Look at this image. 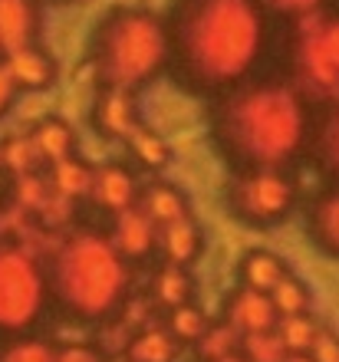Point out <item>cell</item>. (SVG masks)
Listing matches in <instances>:
<instances>
[{
	"label": "cell",
	"instance_id": "cell-1",
	"mask_svg": "<svg viewBox=\"0 0 339 362\" xmlns=\"http://www.w3.org/2000/svg\"><path fill=\"white\" fill-rule=\"evenodd\" d=\"M171 57L201 89L247 83L264 53L267 17L260 0H185L171 23Z\"/></svg>",
	"mask_w": 339,
	"mask_h": 362
},
{
	"label": "cell",
	"instance_id": "cell-2",
	"mask_svg": "<svg viewBox=\"0 0 339 362\" xmlns=\"http://www.w3.org/2000/svg\"><path fill=\"white\" fill-rule=\"evenodd\" d=\"M214 135L241 172L283 168L306 142V105L287 83L247 79L227 89L214 115Z\"/></svg>",
	"mask_w": 339,
	"mask_h": 362
},
{
	"label": "cell",
	"instance_id": "cell-3",
	"mask_svg": "<svg viewBox=\"0 0 339 362\" xmlns=\"http://www.w3.org/2000/svg\"><path fill=\"white\" fill-rule=\"evenodd\" d=\"M171 59V30L149 10H115L93 43V66L105 89L135 93Z\"/></svg>",
	"mask_w": 339,
	"mask_h": 362
},
{
	"label": "cell",
	"instance_id": "cell-4",
	"mask_svg": "<svg viewBox=\"0 0 339 362\" xmlns=\"http://www.w3.org/2000/svg\"><path fill=\"white\" fill-rule=\"evenodd\" d=\"M303 27L297 33V76L313 89L333 93L339 89V17H300Z\"/></svg>",
	"mask_w": 339,
	"mask_h": 362
},
{
	"label": "cell",
	"instance_id": "cell-5",
	"mask_svg": "<svg viewBox=\"0 0 339 362\" xmlns=\"http://www.w3.org/2000/svg\"><path fill=\"white\" fill-rule=\"evenodd\" d=\"M231 204L244 221L270 224L293 208V181L283 168H247L231 188Z\"/></svg>",
	"mask_w": 339,
	"mask_h": 362
},
{
	"label": "cell",
	"instance_id": "cell-6",
	"mask_svg": "<svg viewBox=\"0 0 339 362\" xmlns=\"http://www.w3.org/2000/svg\"><path fill=\"white\" fill-rule=\"evenodd\" d=\"M221 316L241 333H260V329H273L280 323V313H277L270 293L254 290V286H237L234 293L227 296Z\"/></svg>",
	"mask_w": 339,
	"mask_h": 362
},
{
	"label": "cell",
	"instance_id": "cell-7",
	"mask_svg": "<svg viewBox=\"0 0 339 362\" xmlns=\"http://www.w3.org/2000/svg\"><path fill=\"white\" fill-rule=\"evenodd\" d=\"M113 244L122 250L125 260H142L149 257L151 250H159V224L139 208H125L122 214H115L113 218Z\"/></svg>",
	"mask_w": 339,
	"mask_h": 362
},
{
	"label": "cell",
	"instance_id": "cell-8",
	"mask_svg": "<svg viewBox=\"0 0 339 362\" xmlns=\"http://www.w3.org/2000/svg\"><path fill=\"white\" fill-rule=\"evenodd\" d=\"M139 185H135L132 172L125 165H105V168H96L93 175V188H89V198L99 204L103 211H109V218L122 214L125 208L139 204Z\"/></svg>",
	"mask_w": 339,
	"mask_h": 362
},
{
	"label": "cell",
	"instance_id": "cell-9",
	"mask_svg": "<svg viewBox=\"0 0 339 362\" xmlns=\"http://www.w3.org/2000/svg\"><path fill=\"white\" fill-rule=\"evenodd\" d=\"M37 0H0V57L33 43Z\"/></svg>",
	"mask_w": 339,
	"mask_h": 362
},
{
	"label": "cell",
	"instance_id": "cell-10",
	"mask_svg": "<svg viewBox=\"0 0 339 362\" xmlns=\"http://www.w3.org/2000/svg\"><path fill=\"white\" fill-rule=\"evenodd\" d=\"M10 76L20 89H47L53 79H57V63L50 59V53H43L40 47L27 43V47L13 49L4 57Z\"/></svg>",
	"mask_w": 339,
	"mask_h": 362
},
{
	"label": "cell",
	"instance_id": "cell-11",
	"mask_svg": "<svg viewBox=\"0 0 339 362\" xmlns=\"http://www.w3.org/2000/svg\"><path fill=\"white\" fill-rule=\"evenodd\" d=\"M151 300L171 313V310H178V306L191 303V293H195V280H191L188 267L185 264H161L155 274H151V286H149Z\"/></svg>",
	"mask_w": 339,
	"mask_h": 362
},
{
	"label": "cell",
	"instance_id": "cell-12",
	"mask_svg": "<svg viewBox=\"0 0 339 362\" xmlns=\"http://www.w3.org/2000/svg\"><path fill=\"white\" fill-rule=\"evenodd\" d=\"M96 125L105 135L129 139L139 129V112H135L132 93H125V89H105L103 99L96 103Z\"/></svg>",
	"mask_w": 339,
	"mask_h": 362
},
{
	"label": "cell",
	"instance_id": "cell-13",
	"mask_svg": "<svg viewBox=\"0 0 339 362\" xmlns=\"http://www.w3.org/2000/svg\"><path fill=\"white\" fill-rule=\"evenodd\" d=\"M159 254L168 264H185L188 267L191 260L201 254V230L191 218L171 221L165 228H159Z\"/></svg>",
	"mask_w": 339,
	"mask_h": 362
},
{
	"label": "cell",
	"instance_id": "cell-14",
	"mask_svg": "<svg viewBox=\"0 0 339 362\" xmlns=\"http://www.w3.org/2000/svg\"><path fill=\"white\" fill-rule=\"evenodd\" d=\"M139 208L145 211L159 228L171 224V221L188 218V201H185V194H181L178 188H171V185H161V181H155V185H149V188L142 191Z\"/></svg>",
	"mask_w": 339,
	"mask_h": 362
},
{
	"label": "cell",
	"instance_id": "cell-15",
	"mask_svg": "<svg viewBox=\"0 0 339 362\" xmlns=\"http://www.w3.org/2000/svg\"><path fill=\"white\" fill-rule=\"evenodd\" d=\"M93 168L89 165H83L79 158H63V162H53L50 165V188H53V194L63 201H76L83 198V194H89V188H93Z\"/></svg>",
	"mask_w": 339,
	"mask_h": 362
},
{
	"label": "cell",
	"instance_id": "cell-16",
	"mask_svg": "<svg viewBox=\"0 0 339 362\" xmlns=\"http://www.w3.org/2000/svg\"><path fill=\"white\" fill-rule=\"evenodd\" d=\"M30 139H33L40 158H43L47 165L63 162V158L73 155V132H69V125L59 122V119H47L43 125H37Z\"/></svg>",
	"mask_w": 339,
	"mask_h": 362
},
{
	"label": "cell",
	"instance_id": "cell-17",
	"mask_svg": "<svg viewBox=\"0 0 339 362\" xmlns=\"http://www.w3.org/2000/svg\"><path fill=\"white\" fill-rule=\"evenodd\" d=\"M313 238L320 240V247L330 254H339V188L326 191L316 204H313Z\"/></svg>",
	"mask_w": 339,
	"mask_h": 362
},
{
	"label": "cell",
	"instance_id": "cell-18",
	"mask_svg": "<svg viewBox=\"0 0 339 362\" xmlns=\"http://www.w3.org/2000/svg\"><path fill=\"white\" fill-rule=\"evenodd\" d=\"M241 276H244V286H254V290L270 293L273 286L287 276V267H283L280 257H273L267 250H254V254H247L244 264H241Z\"/></svg>",
	"mask_w": 339,
	"mask_h": 362
},
{
	"label": "cell",
	"instance_id": "cell-19",
	"mask_svg": "<svg viewBox=\"0 0 339 362\" xmlns=\"http://www.w3.org/2000/svg\"><path fill=\"white\" fill-rule=\"evenodd\" d=\"M270 300L277 306V313L280 316H293V313H306V306H310V296L303 290V284L297 276H283L280 284L270 290Z\"/></svg>",
	"mask_w": 339,
	"mask_h": 362
},
{
	"label": "cell",
	"instance_id": "cell-20",
	"mask_svg": "<svg viewBox=\"0 0 339 362\" xmlns=\"http://www.w3.org/2000/svg\"><path fill=\"white\" fill-rule=\"evenodd\" d=\"M129 145H132L135 158H139L142 165H149V168H159V165L168 162V145L161 142V135H155L151 129H135L132 135H129Z\"/></svg>",
	"mask_w": 339,
	"mask_h": 362
},
{
	"label": "cell",
	"instance_id": "cell-21",
	"mask_svg": "<svg viewBox=\"0 0 339 362\" xmlns=\"http://www.w3.org/2000/svg\"><path fill=\"white\" fill-rule=\"evenodd\" d=\"M0 155H4V168H10L13 175H27L33 172L37 162H43L30 135L27 139H10L7 145H0Z\"/></svg>",
	"mask_w": 339,
	"mask_h": 362
},
{
	"label": "cell",
	"instance_id": "cell-22",
	"mask_svg": "<svg viewBox=\"0 0 339 362\" xmlns=\"http://www.w3.org/2000/svg\"><path fill=\"white\" fill-rule=\"evenodd\" d=\"M320 148H323V158H326V165H330L333 172L339 175V105L330 112L326 125H323V132H320Z\"/></svg>",
	"mask_w": 339,
	"mask_h": 362
},
{
	"label": "cell",
	"instance_id": "cell-23",
	"mask_svg": "<svg viewBox=\"0 0 339 362\" xmlns=\"http://www.w3.org/2000/svg\"><path fill=\"white\" fill-rule=\"evenodd\" d=\"M310 356L316 362H339V339L330 333V329H320L316 339L310 346Z\"/></svg>",
	"mask_w": 339,
	"mask_h": 362
},
{
	"label": "cell",
	"instance_id": "cell-24",
	"mask_svg": "<svg viewBox=\"0 0 339 362\" xmlns=\"http://www.w3.org/2000/svg\"><path fill=\"white\" fill-rule=\"evenodd\" d=\"M270 10H280L287 17H310L323 7V0H264Z\"/></svg>",
	"mask_w": 339,
	"mask_h": 362
},
{
	"label": "cell",
	"instance_id": "cell-25",
	"mask_svg": "<svg viewBox=\"0 0 339 362\" xmlns=\"http://www.w3.org/2000/svg\"><path fill=\"white\" fill-rule=\"evenodd\" d=\"M17 93H20V86L13 83V76H10L7 63H4V57H0V119L10 112V105H13Z\"/></svg>",
	"mask_w": 339,
	"mask_h": 362
},
{
	"label": "cell",
	"instance_id": "cell-26",
	"mask_svg": "<svg viewBox=\"0 0 339 362\" xmlns=\"http://www.w3.org/2000/svg\"><path fill=\"white\" fill-rule=\"evenodd\" d=\"M0 168H4V155H0Z\"/></svg>",
	"mask_w": 339,
	"mask_h": 362
}]
</instances>
